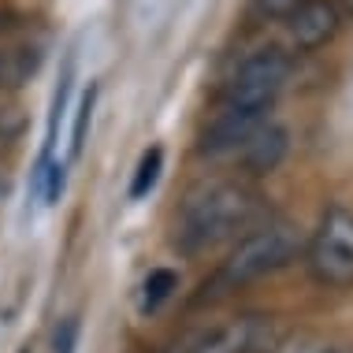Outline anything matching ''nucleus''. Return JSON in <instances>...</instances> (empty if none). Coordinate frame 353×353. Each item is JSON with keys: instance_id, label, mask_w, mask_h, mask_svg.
<instances>
[{"instance_id": "13", "label": "nucleus", "mask_w": 353, "mask_h": 353, "mask_svg": "<svg viewBox=\"0 0 353 353\" xmlns=\"http://www.w3.org/2000/svg\"><path fill=\"white\" fill-rule=\"evenodd\" d=\"M12 134H19V119L12 116V112H0V141L12 138Z\"/></svg>"}, {"instance_id": "5", "label": "nucleus", "mask_w": 353, "mask_h": 353, "mask_svg": "<svg viewBox=\"0 0 353 353\" xmlns=\"http://www.w3.org/2000/svg\"><path fill=\"white\" fill-rule=\"evenodd\" d=\"M283 331L272 316H238L197 335L186 346V353H275Z\"/></svg>"}, {"instance_id": "2", "label": "nucleus", "mask_w": 353, "mask_h": 353, "mask_svg": "<svg viewBox=\"0 0 353 353\" xmlns=\"http://www.w3.org/2000/svg\"><path fill=\"white\" fill-rule=\"evenodd\" d=\"M264 201L245 183H208L186 197L175 216V245L183 253H201L238 238L261 219Z\"/></svg>"}, {"instance_id": "8", "label": "nucleus", "mask_w": 353, "mask_h": 353, "mask_svg": "<svg viewBox=\"0 0 353 353\" xmlns=\"http://www.w3.org/2000/svg\"><path fill=\"white\" fill-rule=\"evenodd\" d=\"M175 286H179V275L171 268H152L145 275V283H141V312L160 309V301H168Z\"/></svg>"}, {"instance_id": "7", "label": "nucleus", "mask_w": 353, "mask_h": 353, "mask_svg": "<svg viewBox=\"0 0 353 353\" xmlns=\"http://www.w3.org/2000/svg\"><path fill=\"white\" fill-rule=\"evenodd\" d=\"M283 157H286V130L279 127V123H264V127H256L253 134H250V141L242 145L245 168L256 171V175L275 171Z\"/></svg>"}, {"instance_id": "15", "label": "nucleus", "mask_w": 353, "mask_h": 353, "mask_svg": "<svg viewBox=\"0 0 353 353\" xmlns=\"http://www.w3.org/2000/svg\"><path fill=\"white\" fill-rule=\"evenodd\" d=\"M320 353H353V350H320Z\"/></svg>"}, {"instance_id": "9", "label": "nucleus", "mask_w": 353, "mask_h": 353, "mask_svg": "<svg viewBox=\"0 0 353 353\" xmlns=\"http://www.w3.org/2000/svg\"><path fill=\"white\" fill-rule=\"evenodd\" d=\"M160 164H164V149L160 145H152V149H145L141 152V160H138V171H134V183H130V197H145L149 190H152V183L160 179Z\"/></svg>"}, {"instance_id": "3", "label": "nucleus", "mask_w": 353, "mask_h": 353, "mask_svg": "<svg viewBox=\"0 0 353 353\" xmlns=\"http://www.w3.org/2000/svg\"><path fill=\"white\" fill-rule=\"evenodd\" d=\"M305 253V238L298 227L290 223H268V227H256V231L242 234V242L231 250L223 264H219L212 286L216 290H234V286L261 279L268 272L286 268L290 261H298Z\"/></svg>"}, {"instance_id": "4", "label": "nucleus", "mask_w": 353, "mask_h": 353, "mask_svg": "<svg viewBox=\"0 0 353 353\" xmlns=\"http://www.w3.org/2000/svg\"><path fill=\"white\" fill-rule=\"evenodd\" d=\"M309 275L327 290L353 286V212L346 205H331L320 216L316 231L305 242Z\"/></svg>"}, {"instance_id": "1", "label": "nucleus", "mask_w": 353, "mask_h": 353, "mask_svg": "<svg viewBox=\"0 0 353 353\" xmlns=\"http://www.w3.org/2000/svg\"><path fill=\"white\" fill-rule=\"evenodd\" d=\"M286 74H290V56L283 49H256L245 56L223 85L219 108L201 134V152L216 157V152L245 145L253 130L268 123V112L283 93Z\"/></svg>"}, {"instance_id": "10", "label": "nucleus", "mask_w": 353, "mask_h": 353, "mask_svg": "<svg viewBox=\"0 0 353 353\" xmlns=\"http://www.w3.org/2000/svg\"><path fill=\"white\" fill-rule=\"evenodd\" d=\"M90 112H93V85L82 93V101H79V119H74V130H71L68 157H79V149H82V141H85V127H90Z\"/></svg>"}, {"instance_id": "11", "label": "nucleus", "mask_w": 353, "mask_h": 353, "mask_svg": "<svg viewBox=\"0 0 353 353\" xmlns=\"http://www.w3.org/2000/svg\"><path fill=\"white\" fill-rule=\"evenodd\" d=\"M79 346V316H63L52 331V353H74Z\"/></svg>"}, {"instance_id": "12", "label": "nucleus", "mask_w": 353, "mask_h": 353, "mask_svg": "<svg viewBox=\"0 0 353 353\" xmlns=\"http://www.w3.org/2000/svg\"><path fill=\"white\" fill-rule=\"evenodd\" d=\"M298 4H301V0H256V8H261L264 15H283V19L290 15Z\"/></svg>"}, {"instance_id": "14", "label": "nucleus", "mask_w": 353, "mask_h": 353, "mask_svg": "<svg viewBox=\"0 0 353 353\" xmlns=\"http://www.w3.org/2000/svg\"><path fill=\"white\" fill-rule=\"evenodd\" d=\"M8 79V68H4V52H0V82Z\"/></svg>"}, {"instance_id": "6", "label": "nucleus", "mask_w": 353, "mask_h": 353, "mask_svg": "<svg viewBox=\"0 0 353 353\" xmlns=\"http://www.w3.org/2000/svg\"><path fill=\"white\" fill-rule=\"evenodd\" d=\"M290 37L298 41V49H320L342 26V8L335 0H301L290 15H286Z\"/></svg>"}]
</instances>
